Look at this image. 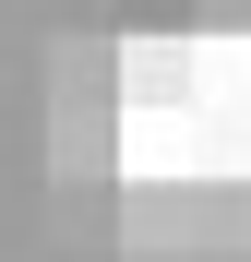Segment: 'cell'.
Listing matches in <instances>:
<instances>
[{
	"label": "cell",
	"mask_w": 251,
	"mask_h": 262,
	"mask_svg": "<svg viewBox=\"0 0 251 262\" xmlns=\"http://www.w3.org/2000/svg\"><path fill=\"white\" fill-rule=\"evenodd\" d=\"M120 119H132V83H120L108 36L48 48V179L60 191H108L120 179Z\"/></svg>",
	"instance_id": "1"
}]
</instances>
